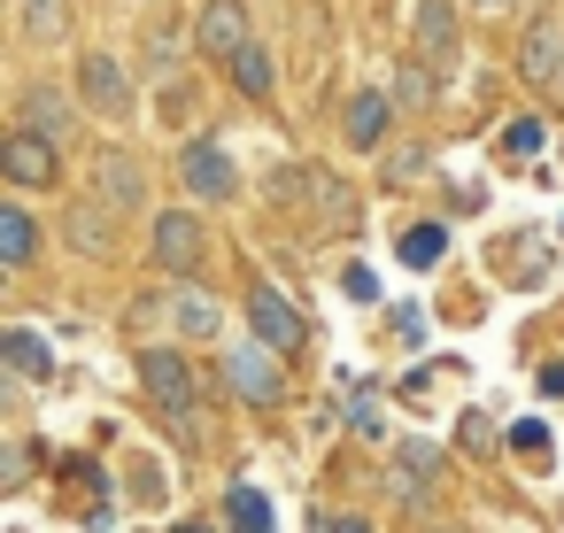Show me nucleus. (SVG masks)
Returning a JSON list of instances; mask_svg holds the SVG:
<instances>
[{
    "label": "nucleus",
    "mask_w": 564,
    "mask_h": 533,
    "mask_svg": "<svg viewBox=\"0 0 564 533\" xmlns=\"http://www.w3.org/2000/svg\"><path fill=\"white\" fill-rule=\"evenodd\" d=\"M387 94H394L402 109H433V101H441V70H433L425 55H402V63H394V86H387Z\"/></svg>",
    "instance_id": "nucleus-21"
},
{
    "label": "nucleus",
    "mask_w": 564,
    "mask_h": 533,
    "mask_svg": "<svg viewBox=\"0 0 564 533\" xmlns=\"http://www.w3.org/2000/svg\"><path fill=\"white\" fill-rule=\"evenodd\" d=\"M171 533H217V525H202V518H178V525H171Z\"/></svg>",
    "instance_id": "nucleus-34"
},
{
    "label": "nucleus",
    "mask_w": 564,
    "mask_h": 533,
    "mask_svg": "<svg viewBox=\"0 0 564 533\" xmlns=\"http://www.w3.org/2000/svg\"><path fill=\"white\" fill-rule=\"evenodd\" d=\"M425 171H433V148H402V155L387 163V178H394V186H417Z\"/></svg>",
    "instance_id": "nucleus-26"
},
{
    "label": "nucleus",
    "mask_w": 564,
    "mask_h": 533,
    "mask_svg": "<svg viewBox=\"0 0 564 533\" xmlns=\"http://www.w3.org/2000/svg\"><path fill=\"white\" fill-rule=\"evenodd\" d=\"M325 533H371V518H348V510H333V525Z\"/></svg>",
    "instance_id": "nucleus-32"
},
{
    "label": "nucleus",
    "mask_w": 564,
    "mask_h": 533,
    "mask_svg": "<svg viewBox=\"0 0 564 533\" xmlns=\"http://www.w3.org/2000/svg\"><path fill=\"white\" fill-rule=\"evenodd\" d=\"M140 387H148V402H155L163 417H178V433H186V448H194V440H202V425H194L202 379H194L186 348H140Z\"/></svg>",
    "instance_id": "nucleus-1"
},
{
    "label": "nucleus",
    "mask_w": 564,
    "mask_h": 533,
    "mask_svg": "<svg viewBox=\"0 0 564 533\" xmlns=\"http://www.w3.org/2000/svg\"><path fill=\"white\" fill-rule=\"evenodd\" d=\"M340 417H348L356 440H387V410H379L371 387H348V394H340Z\"/></svg>",
    "instance_id": "nucleus-24"
},
{
    "label": "nucleus",
    "mask_w": 564,
    "mask_h": 533,
    "mask_svg": "<svg viewBox=\"0 0 564 533\" xmlns=\"http://www.w3.org/2000/svg\"><path fill=\"white\" fill-rule=\"evenodd\" d=\"M225 78H232V94H240V101H271V94H279V63H271V47H263V40H248V47L225 63Z\"/></svg>",
    "instance_id": "nucleus-17"
},
{
    "label": "nucleus",
    "mask_w": 564,
    "mask_h": 533,
    "mask_svg": "<svg viewBox=\"0 0 564 533\" xmlns=\"http://www.w3.org/2000/svg\"><path fill=\"white\" fill-rule=\"evenodd\" d=\"M464 9H479V17H495V9H510V0H464Z\"/></svg>",
    "instance_id": "nucleus-35"
},
{
    "label": "nucleus",
    "mask_w": 564,
    "mask_h": 533,
    "mask_svg": "<svg viewBox=\"0 0 564 533\" xmlns=\"http://www.w3.org/2000/svg\"><path fill=\"white\" fill-rule=\"evenodd\" d=\"M248 40H256L248 0H202V17H194V47H202L209 63H232Z\"/></svg>",
    "instance_id": "nucleus-12"
},
{
    "label": "nucleus",
    "mask_w": 564,
    "mask_h": 533,
    "mask_svg": "<svg viewBox=\"0 0 564 533\" xmlns=\"http://www.w3.org/2000/svg\"><path fill=\"white\" fill-rule=\"evenodd\" d=\"M171 325H178L186 340H217V333H225V309H217L202 286H186V279H178V286H171Z\"/></svg>",
    "instance_id": "nucleus-18"
},
{
    "label": "nucleus",
    "mask_w": 564,
    "mask_h": 533,
    "mask_svg": "<svg viewBox=\"0 0 564 533\" xmlns=\"http://www.w3.org/2000/svg\"><path fill=\"white\" fill-rule=\"evenodd\" d=\"M510 448H518V456H541V448H549V425H541V417H518V425H510Z\"/></svg>",
    "instance_id": "nucleus-29"
},
{
    "label": "nucleus",
    "mask_w": 564,
    "mask_h": 533,
    "mask_svg": "<svg viewBox=\"0 0 564 533\" xmlns=\"http://www.w3.org/2000/svg\"><path fill=\"white\" fill-rule=\"evenodd\" d=\"M248 333H256V340H271L279 356H302V348H310V317H302L271 279H256V286H248Z\"/></svg>",
    "instance_id": "nucleus-8"
},
{
    "label": "nucleus",
    "mask_w": 564,
    "mask_h": 533,
    "mask_svg": "<svg viewBox=\"0 0 564 533\" xmlns=\"http://www.w3.org/2000/svg\"><path fill=\"white\" fill-rule=\"evenodd\" d=\"M0 178H9L17 194H47V186H63V148L47 132L17 124L9 140H0Z\"/></svg>",
    "instance_id": "nucleus-7"
},
{
    "label": "nucleus",
    "mask_w": 564,
    "mask_h": 533,
    "mask_svg": "<svg viewBox=\"0 0 564 533\" xmlns=\"http://www.w3.org/2000/svg\"><path fill=\"white\" fill-rule=\"evenodd\" d=\"M78 101H86V117L124 124V117L140 109V78H132V63H124V55H109V47L78 55Z\"/></svg>",
    "instance_id": "nucleus-3"
},
{
    "label": "nucleus",
    "mask_w": 564,
    "mask_h": 533,
    "mask_svg": "<svg viewBox=\"0 0 564 533\" xmlns=\"http://www.w3.org/2000/svg\"><path fill=\"white\" fill-rule=\"evenodd\" d=\"M541 148H549L541 117H510V124H502V155H510V163H533Z\"/></svg>",
    "instance_id": "nucleus-25"
},
{
    "label": "nucleus",
    "mask_w": 564,
    "mask_h": 533,
    "mask_svg": "<svg viewBox=\"0 0 564 533\" xmlns=\"http://www.w3.org/2000/svg\"><path fill=\"white\" fill-rule=\"evenodd\" d=\"M178 186H186V202H202V209H225V202L240 194V171H232L225 140L194 132V140L178 148Z\"/></svg>",
    "instance_id": "nucleus-4"
},
{
    "label": "nucleus",
    "mask_w": 564,
    "mask_h": 533,
    "mask_svg": "<svg viewBox=\"0 0 564 533\" xmlns=\"http://www.w3.org/2000/svg\"><path fill=\"white\" fill-rule=\"evenodd\" d=\"M487 440H495V425H487V410H471L464 417V448H487Z\"/></svg>",
    "instance_id": "nucleus-31"
},
{
    "label": "nucleus",
    "mask_w": 564,
    "mask_h": 533,
    "mask_svg": "<svg viewBox=\"0 0 564 533\" xmlns=\"http://www.w3.org/2000/svg\"><path fill=\"white\" fill-rule=\"evenodd\" d=\"M202 248H209V232H202V209H155V232H148V255H155V271L178 286V279H194L202 271Z\"/></svg>",
    "instance_id": "nucleus-5"
},
{
    "label": "nucleus",
    "mask_w": 564,
    "mask_h": 533,
    "mask_svg": "<svg viewBox=\"0 0 564 533\" xmlns=\"http://www.w3.org/2000/svg\"><path fill=\"white\" fill-rule=\"evenodd\" d=\"M217 371H225V387L240 394V402H256V410H271V402H286V356L271 348V340H225V356H217Z\"/></svg>",
    "instance_id": "nucleus-2"
},
{
    "label": "nucleus",
    "mask_w": 564,
    "mask_h": 533,
    "mask_svg": "<svg viewBox=\"0 0 564 533\" xmlns=\"http://www.w3.org/2000/svg\"><path fill=\"white\" fill-rule=\"evenodd\" d=\"M117 225H124V217H117L101 194L63 202V240H70L78 255H94V263H117V248H124V240H117Z\"/></svg>",
    "instance_id": "nucleus-11"
},
{
    "label": "nucleus",
    "mask_w": 564,
    "mask_h": 533,
    "mask_svg": "<svg viewBox=\"0 0 564 533\" xmlns=\"http://www.w3.org/2000/svg\"><path fill=\"white\" fill-rule=\"evenodd\" d=\"M464 0H417L410 9V55H425L433 70H448L456 63V40H464Z\"/></svg>",
    "instance_id": "nucleus-13"
},
{
    "label": "nucleus",
    "mask_w": 564,
    "mask_h": 533,
    "mask_svg": "<svg viewBox=\"0 0 564 533\" xmlns=\"http://www.w3.org/2000/svg\"><path fill=\"white\" fill-rule=\"evenodd\" d=\"M40 263V217L24 202H0V271H32Z\"/></svg>",
    "instance_id": "nucleus-16"
},
{
    "label": "nucleus",
    "mask_w": 564,
    "mask_h": 533,
    "mask_svg": "<svg viewBox=\"0 0 564 533\" xmlns=\"http://www.w3.org/2000/svg\"><path fill=\"white\" fill-rule=\"evenodd\" d=\"M340 294H348V302H379V271H371V263H348V271H340Z\"/></svg>",
    "instance_id": "nucleus-27"
},
{
    "label": "nucleus",
    "mask_w": 564,
    "mask_h": 533,
    "mask_svg": "<svg viewBox=\"0 0 564 533\" xmlns=\"http://www.w3.org/2000/svg\"><path fill=\"white\" fill-rule=\"evenodd\" d=\"M17 124L47 132V140L70 155V148H78V132H86V101H78V94H63L55 78H32V86L17 94Z\"/></svg>",
    "instance_id": "nucleus-6"
},
{
    "label": "nucleus",
    "mask_w": 564,
    "mask_h": 533,
    "mask_svg": "<svg viewBox=\"0 0 564 533\" xmlns=\"http://www.w3.org/2000/svg\"><path fill=\"white\" fill-rule=\"evenodd\" d=\"M32 464H40V448H32V440H24V448H9V464H0V487L17 494V487L32 479Z\"/></svg>",
    "instance_id": "nucleus-28"
},
{
    "label": "nucleus",
    "mask_w": 564,
    "mask_h": 533,
    "mask_svg": "<svg viewBox=\"0 0 564 533\" xmlns=\"http://www.w3.org/2000/svg\"><path fill=\"white\" fill-rule=\"evenodd\" d=\"M394 255H402L410 271H433V263L448 255V225H433V217H417V225H402V240H394Z\"/></svg>",
    "instance_id": "nucleus-23"
},
{
    "label": "nucleus",
    "mask_w": 564,
    "mask_h": 533,
    "mask_svg": "<svg viewBox=\"0 0 564 533\" xmlns=\"http://www.w3.org/2000/svg\"><path fill=\"white\" fill-rule=\"evenodd\" d=\"M394 94L387 86H356L348 101H340V148H356V155H371V148H387V132H394Z\"/></svg>",
    "instance_id": "nucleus-10"
},
{
    "label": "nucleus",
    "mask_w": 564,
    "mask_h": 533,
    "mask_svg": "<svg viewBox=\"0 0 564 533\" xmlns=\"http://www.w3.org/2000/svg\"><path fill=\"white\" fill-rule=\"evenodd\" d=\"M541 394H564V363H541Z\"/></svg>",
    "instance_id": "nucleus-33"
},
{
    "label": "nucleus",
    "mask_w": 564,
    "mask_h": 533,
    "mask_svg": "<svg viewBox=\"0 0 564 533\" xmlns=\"http://www.w3.org/2000/svg\"><path fill=\"white\" fill-rule=\"evenodd\" d=\"M302 202H317V225H325V232H356V225H364L356 194H348L325 163H302Z\"/></svg>",
    "instance_id": "nucleus-15"
},
{
    "label": "nucleus",
    "mask_w": 564,
    "mask_h": 533,
    "mask_svg": "<svg viewBox=\"0 0 564 533\" xmlns=\"http://www.w3.org/2000/svg\"><path fill=\"white\" fill-rule=\"evenodd\" d=\"M94 194H101L117 217L155 209V202H148V163H140L132 148H94Z\"/></svg>",
    "instance_id": "nucleus-9"
},
{
    "label": "nucleus",
    "mask_w": 564,
    "mask_h": 533,
    "mask_svg": "<svg viewBox=\"0 0 564 533\" xmlns=\"http://www.w3.org/2000/svg\"><path fill=\"white\" fill-rule=\"evenodd\" d=\"M394 456H402L410 471H425V479H441V448H433V440H402Z\"/></svg>",
    "instance_id": "nucleus-30"
},
{
    "label": "nucleus",
    "mask_w": 564,
    "mask_h": 533,
    "mask_svg": "<svg viewBox=\"0 0 564 533\" xmlns=\"http://www.w3.org/2000/svg\"><path fill=\"white\" fill-rule=\"evenodd\" d=\"M0 363H9L17 379H55V356H47V340H40L32 325H9V333H0Z\"/></svg>",
    "instance_id": "nucleus-20"
},
{
    "label": "nucleus",
    "mask_w": 564,
    "mask_h": 533,
    "mask_svg": "<svg viewBox=\"0 0 564 533\" xmlns=\"http://www.w3.org/2000/svg\"><path fill=\"white\" fill-rule=\"evenodd\" d=\"M433 533H456V525H433Z\"/></svg>",
    "instance_id": "nucleus-36"
},
{
    "label": "nucleus",
    "mask_w": 564,
    "mask_h": 533,
    "mask_svg": "<svg viewBox=\"0 0 564 533\" xmlns=\"http://www.w3.org/2000/svg\"><path fill=\"white\" fill-rule=\"evenodd\" d=\"M17 24H24V40H32V47H63V40L78 32L70 0H17Z\"/></svg>",
    "instance_id": "nucleus-19"
},
{
    "label": "nucleus",
    "mask_w": 564,
    "mask_h": 533,
    "mask_svg": "<svg viewBox=\"0 0 564 533\" xmlns=\"http://www.w3.org/2000/svg\"><path fill=\"white\" fill-rule=\"evenodd\" d=\"M518 78H525L533 94H556V86H564V24H556V17H533V24H525V40H518Z\"/></svg>",
    "instance_id": "nucleus-14"
},
{
    "label": "nucleus",
    "mask_w": 564,
    "mask_h": 533,
    "mask_svg": "<svg viewBox=\"0 0 564 533\" xmlns=\"http://www.w3.org/2000/svg\"><path fill=\"white\" fill-rule=\"evenodd\" d=\"M225 525H232V533H279V525H271V494L248 487V479H232V487H225Z\"/></svg>",
    "instance_id": "nucleus-22"
}]
</instances>
